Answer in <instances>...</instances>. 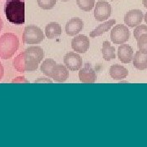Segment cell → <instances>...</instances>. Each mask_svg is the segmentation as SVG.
Listing matches in <instances>:
<instances>
[{"mask_svg":"<svg viewBox=\"0 0 147 147\" xmlns=\"http://www.w3.org/2000/svg\"><path fill=\"white\" fill-rule=\"evenodd\" d=\"M43 57L44 53L42 47L38 46L30 47L15 57L13 60V66L21 73L34 71L38 69Z\"/></svg>","mask_w":147,"mask_h":147,"instance_id":"obj_1","label":"cell"},{"mask_svg":"<svg viewBox=\"0 0 147 147\" xmlns=\"http://www.w3.org/2000/svg\"><path fill=\"white\" fill-rule=\"evenodd\" d=\"M6 17L14 25L25 23V0H7L4 5Z\"/></svg>","mask_w":147,"mask_h":147,"instance_id":"obj_2","label":"cell"},{"mask_svg":"<svg viewBox=\"0 0 147 147\" xmlns=\"http://www.w3.org/2000/svg\"><path fill=\"white\" fill-rule=\"evenodd\" d=\"M20 42L18 37L12 33H6L0 36V58L7 60L13 57V55L19 48Z\"/></svg>","mask_w":147,"mask_h":147,"instance_id":"obj_3","label":"cell"},{"mask_svg":"<svg viewBox=\"0 0 147 147\" xmlns=\"http://www.w3.org/2000/svg\"><path fill=\"white\" fill-rule=\"evenodd\" d=\"M44 39V34L40 28L29 26L25 28L22 34V41L26 44H38Z\"/></svg>","mask_w":147,"mask_h":147,"instance_id":"obj_4","label":"cell"},{"mask_svg":"<svg viewBox=\"0 0 147 147\" xmlns=\"http://www.w3.org/2000/svg\"><path fill=\"white\" fill-rule=\"evenodd\" d=\"M130 37V31L124 25H117L114 27L110 33L111 41L115 44H123Z\"/></svg>","mask_w":147,"mask_h":147,"instance_id":"obj_5","label":"cell"},{"mask_svg":"<svg viewBox=\"0 0 147 147\" xmlns=\"http://www.w3.org/2000/svg\"><path fill=\"white\" fill-rule=\"evenodd\" d=\"M111 15V6L106 1H98L95 6L94 17L97 21H103Z\"/></svg>","mask_w":147,"mask_h":147,"instance_id":"obj_6","label":"cell"},{"mask_svg":"<svg viewBox=\"0 0 147 147\" xmlns=\"http://www.w3.org/2000/svg\"><path fill=\"white\" fill-rule=\"evenodd\" d=\"M64 63L69 70L76 71L82 67L83 60L79 54L74 52H69L64 57Z\"/></svg>","mask_w":147,"mask_h":147,"instance_id":"obj_7","label":"cell"},{"mask_svg":"<svg viewBox=\"0 0 147 147\" xmlns=\"http://www.w3.org/2000/svg\"><path fill=\"white\" fill-rule=\"evenodd\" d=\"M90 40L88 37L80 34L74 38L71 42V47L76 53H85L89 48Z\"/></svg>","mask_w":147,"mask_h":147,"instance_id":"obj_8","label":"cell"},{"mask_svg":"<svg viewBox=\"0 0 147 147\" xmlns=\"http://www.w3.org/2000/svg\"><path fill=\"white\" fill-rule=\"evenodd\" d=\"M144 15L141 10L134 9L127 11L124 16V22L129 27H135L139 26L142 22Z\"/></svg>","mask_w":147,"mask_h":147,"instance_id":"obj_9","label":"cell"},{"mask_svg":"<svg viewBox=\"0 0 147 147\" xmlns=\"http://www.w3.org/2000/svg\"><path fill=\"white\" fill-rule=\"evenodd\" d=\"M84 28V22L80 18H72L65 25V32L69 36L79 34Z\"/></svg>","mask_w":147,"mask_h":147,"instance_id":"obj_10","label":"cell"},{"mask_svg":"<svg viewBox=\"0 0 147 147\" xmlns=\"http://www.w3.org/2000/svg\"><path fill=\"white\" fill-rule=\"evenodd\" d=\"M118 57L122 63L127 64L131 62L133 58V50L127 44H121L118 49Z\"/></svg>","mask_w":147,"mask_h":147,"instance_id":"obj_11","label":"cell"},{"mask_svg":"<svg viewBox=\"0 0 147 147\" xmlns=\"http://www.w3.org/2000/svg\"><path fill=\"white\" fill-rule=\"evenodd\" d=\"M69 76L67 67L62 65H56L53 70V79L58 83L65 82Z\"/></svg>","mask_w":147,"mask_h":147,"instance_id":"obj_12","label":"cell"},{"mask_svg":"<svg viewBox=\"0 0 147 147\" xmlns=\"http://www.w3.org/2000/svg\"><path fill=\"white\" fill-rule=\"evenodd\" d=\"M79 76L80 81L84 84H92L96 80V74L95 73V70L88 65L79 70Z\"/></svg>","mask_w":147,"mask_h":147,"instance_id":"obj_13","label":"cell"},{"mask_svg":"<svg viewBox=\"0 0 147 147\" xmlns=\"http://www.w3.org/2000/svg\"><path fill=\"white\" fill-rule=\"evenodd\" d=\"M128 74V70L119 65H114L110 69V75L114 79L121 80L125 79Z\"/></svg>","mask_w":147,"mask_h":147,"instance_id":"obj_14","label":"cell"},{"mask_svg":"<svg viewBox=\"0 0 147 147\" xmlns=\"http://www.w3.org/2000/svg\"><path fill=\"white\" fill-rule=\"evenodd\" d=\"M133 66L140 70L147 69V53L137 52L133 57Z\"/></svg>","mask_w":147,"mask_h":147,"instance_id":"obj_15","label":"cell"},{"mask_svg":"<svg viewBox=\"0 0 147 147\" xmlns=\"http://www.w3.org/2000/svg\"><path fill=\"white\" fill-rule=\"evenodd\" d=\"M61 31L62 30H61V26L56 22H51L47 24L45 28V34L50 39H53L60 36L61 34Z\"/></svg>","mask_w":147,"mask_h":147,"instance_id":"obj_16","label":"cell"},{"mask_svg":"<svg viewBox=\"0 0 147 147\" xmlns=\"http://www.w3.org/2000/svg\"><path fill=\"white\" fill-rule=\"evenodd\" d=\"M115 23V19H112V20H110V21H106L105 23L101 24V25H100V26H98L96 27L94 30H92V31L90 33V37L91 38H95V37L100 36V35L103 34L106 31H108Z\"/></svg>","mask_w":147,"mask_h":147,"instance_id":"obj_17","label":"cell"},{"mask_svg":"<svg viewBox=\"0 0 147 147\" xmlns=\"http://www.w3.org/2000/svg\"><path fill=\"white\" fill-rule=\"evenodd\" d=\"M101 53H102V55H103V58L107 61H110L115 58V47L111 46L108 41L103 42Z\"/></svg>","mask_w":147,"mask_h":147,"instance_id":"obj_18","label":"cell"},{"mask_svg":"<svg viewBox=\"0 0 147 147\" xmlns=\"http://www.w3.org/2000/svg\"><path fill=\"white\" fill-rule=\"evenodd\" d=\"M56 65L57 63L53 59H51V58L46 59L41 65L42 73L49 78H53V70Z\"/></svg>","mask_w":147,"mask_h":147,"instance_id":"obj_19","label":"cell"},{"mask_svg":"<svg viewBox=\"0 0 147 147\" xmlns=\"http://www.w3.org/2000/svg\"><path fill=\"white\" fill-rule=\"evenodd\" d=\"M77 5L81 10L90 11L95 6V0H76Z\"/></svg>","mask_w":147,"mask_h":147,"instance_id":"obj_20","label":"cell"},{"mask_svg":"<svg viewBox=\"0 0 147 147\" xmlns=\"http://www.w3.org/2000/svg\"><path fill=\"white\" fill-rule=\"evenodd\" d=\"M38 5L43 10H49L54 7L57 3V0H37Z\"/></svg>","mask_w":147,"mask_h":147,"instance_id":"obj_21","label":"cell"},{"mask_svg":"<svg viewBox=\"0 0 147 147\" xmlns=\"http://www.w3.org/2000/svg\"><path fill=\"white\" fill-rule=\"evenodd\" d=\"M137 46L139 50L144 53H147V34H145L137 40Z\"/></svg>","mask_w":147,"mask_h":147,"instance_id":"obj_22","label":"cell"},{"mask_svg":"<svg viewBox=\"0 0 147 147\" xmlns=\"http://www.w3.org/2000/svg\"><path fill=\"white\" fill-rule=\"evenodd\" d=\"M145 34H147V26H145V25L137 26V27L134 30V32H133L134 38L137 40H138L139 38Z\"/></svg>","mask_w":147,"mask_h":147,"instance_id":"obj_23","label":"cell"},{"mask_svg":"<svg viewBox=\"0 0 147 147\" xmlns=\"http://www.w3.org/2000/svg\"><path fill=\"white\" fill-rule=\"evenodd\" d=\"M11 83L12 84H23V83L27 84L28 83V80L25 79L24 77H22V76H19V77H17L16 79H13L11 81Z\"/></svg>","mask_w":147,"mask_h":147,"instance_id":"obj_24","label":"cell"},{"mask_svg":"<svg viewBox=\"0 0 147 147\" xmlns=\"http://www.w3.org/2000/svg\"><path fill=\"white\" fill-rule=\"evenodd\" d=\"M35 84H38V83H49V84H53V81L50 79H46V78H40V79H36L34 81Z\"/></svg>","mask_w":147,"mask_h":147,"instance_id":"obj_25","label":"cell"},{"mask_svg":"<svg viewBox=\"0 0 147 147\" xmlns=\"http://www.w3.org/2000/svg\"><path fill=\"white\" fill-rule=\"evenodd\" d=\"M3 74H4V68H3V65L0 62V80L3 77Z\"/></svg>","mask_w":147,"mask_h":147,"instance_id":"obj_26","label":"cell"},{"mask_svg":"<svg viewBox=\"0 0 147 147\" xmlns=\"http://www.w3.org/2000/svg\"><path fill=\"white\" fill-rule=\"evenodd\" d=\"M142 3H143L144 7L147 8V0H142Z\"/></svg>","mask_w":147,"mask_h":147,"instance_id":"obj_27","label":"cell"},{"mask_svg":"<svg viewBox=\"0 0 147 147\" xmlns=\"http://www.w3.org/2000/svg\"><path fill=\"white\" fill-rule=\"evenodd\" d=\"M2 26H3V21H2V19H1V17H0V31H1V30H2Z\"/></svg>","mask_w":147,"mask_h":147,"instance_id":"obj_28","label":"cell"},{"mask_svg":"<svg viewBox=\"0 0 147 147\" xmlns=\"http://www.w3.org/2000/svg\"><path fill=\"white\" fill-rule=\"evenodd\" d=\"M144 18H145V21H146V23L147 24V12L145 14V16H144Z\"/></svg>","mask_w":147,"mask_h":147,"instance_id":"obj_29","label":"cell"},{"mask_svg":"<svg viewBox=\"0 0 147 147\" xmlns=\"http://www.w3.org/2000/svg\"><path fill=\"white\" fill-rule=\"evenodd\" d=\"M61 1H69V0H61Z\"/></svg>","mask_w":147,"mask_h":147,"instance_id":"obj_30","label":"cell"}]
</instances>
